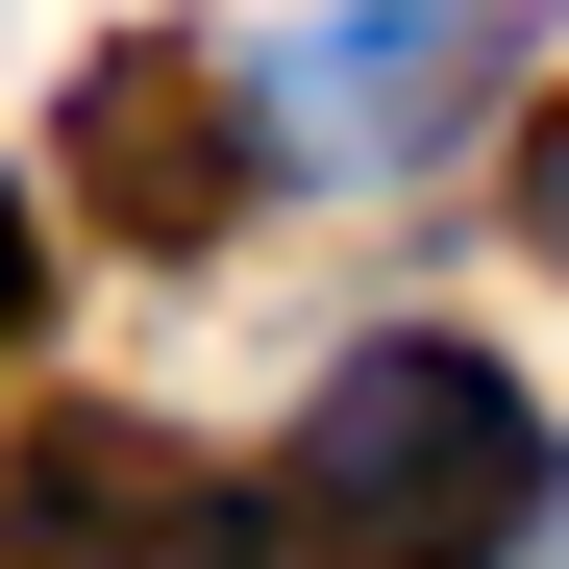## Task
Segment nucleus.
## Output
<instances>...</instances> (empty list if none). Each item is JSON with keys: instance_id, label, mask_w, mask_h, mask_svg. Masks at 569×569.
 Returning a JSON list of instances; mask_svg holds the SVG:
<instances>
[{"instance_id": "obj_4", "label": "nucleus", "mask_w": 569, "mask_h": 569, "mask_svg": "<svg viewBox=\"0 0 569 569\" xmlns=\"http://www.w3.org/2000/svg\"><path fill=\"white\" fill-rule=\"evenodd\" d=\"M149 496H173L149 421H50V446H0V569H100Z\"/></svg>"}, {"instance_id": "obj_7", "label": "nucleus", "mask_w": 569, "mask_h": 569, "mask_svg": "<svg viewBox=\"0 0 569 569\" xmlns=\"http://www.w3.org/2000/svg\"><path fill=\"white\" fill-rule=\"evenodd\" d=\"M26 298H50V223H26V173H0V347H26Z\"/></svg>"}, {"instance_id": "obj_3", "label": "nucleus", "mask_w": 569, "mask_h": 569, "mask_svg": "<svg viewBox=\"0 0 569 569\" xmlns=\"http://www.w3.org/2000/svg\"><path fill=\"white\" fill-rule=\"evenodd\" d=\"M470 74H496V0H397V26H322L272 100H298L322 149H371V173H397V149H446V100H470Z\"/></svg>"}, {"instance_id": "obj_5", "label": "nucleus", "mask_w": 569, "mask_h": 569, "mask_svg": "<svg viewBox=\"0 0 569 569\" xmlns=\"http://www.w3.org/2000/svg\"><path fill=\"white\" fill-rule=\"evenodd\" d=\"M100 569H322V545H298V496H223V470H173V496H149Z\"/></svg>"}, {"instance_id": "obj_1", "label": "nucleus", "mask_w": 569, "mask_h": 569, "mask_svg": "<svg viewBox=\"0 0 569 569\" xmlns=\"http://www.w3.org/2000/svg\"><path fill=\"white\" fill-rule=\"evenodd\" d=\"M298 545L322 569H520L545 545V496H569V446H545V397L496 347H446V322H397V347H347L322 397H298Z\"/></svg>"}, {"instance_id": "obj_6", "label": "nucleus", "mask_w": 569, "mask_h": 569, "mask_svg": "<svg viewBox=\"0 0 569 569\" xmlns=\"http://www.w3.org/2000/svg\"><path fill=\"white\" fill-rule=\"evenodd\" d=\"M520 248H545V272H569V100H545V124H520Z\"/></svg>"}, {"instance_id": "obj_2", "label": "nucleus", "mask_w": 569, "mask_h": 569, "mask_svg": "<svg viewBox=\"0 0 569 569\" xmlns=\"http://www.w3.org/2000/svg\"><path fill=\"white\" fill-rule=\"evenodd\" d=\"M50 173H74L124 248H223V223L272 199V100H248L223 50L124 26V50H74V124H50Z\"/></svg>"}]
</instances>
